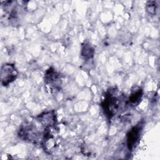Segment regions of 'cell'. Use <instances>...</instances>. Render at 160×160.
<instances>
[{"label": "cell", "instance_id": "cell-6", "mask_svg": "<svg viewBox=\"0 0 160 160\" xmlns=\"http://www.w3.org/2000/svg\"><path fill=\"white\" fill-rule=\"evenodd\" d=\"M94 49L89 43L85 42L82 46L81 54L84 59H89L92 58L94 56Z\"/></svg>", "mask_w": 160, "mask_h": 160}, {"label": "cell", "instance_id": "cell-7", "mask_svg": "<svg viewBox=\"0 0 160 160\" xmlns=\"http://www.w3.org/2000/svg\"><path fill=\"white\" fill-rule=\"evenodd\" d=\"M157 4L155 1H149L146 4V9L147 12L151 15H154L156 11Z\"/></svg>", "mask_w": 160, "mask_h": 160}, {"label": "cell", "instance_id": "cell-4", "mask_svg": "<svg viewBox=\"0 0 160 160\" xmlns=\"http://www.w3.org/2000/svg\"><path fill=\"white\" fill-rule=\"evenodd\" d=\"M44 82L46 84L49 85L55 89H58L61 83L60 74H58L54 69L51 68L46 71L44 75Z\"/></svg>", "mask_w": 160, "mask_h": 160}, {"label": "cell", "instance_id": "cell-3", "mask_svg": "<svg viewBox=\"0 0 160 160\" xmlns=\"http://www.w3.org/2000/svg\"><path fill=\"white\" fill-rule=\"evenodd\" d=\"M142 129V124L141 122H139L132 128L127 134V146L129 150L134 148L138 143L141 134Z\"/></svg>", "mask_w": 160, "mask_h": 160}, {"label": "cell", "instance_id": "cell-5", "mask_svg": "<svg viewBox=\"0 0 160 160\" xmlns=\"http://www.w3.org/2000/svg\"><path fill=\"white\" fill-rule=\"evenodd\" d=\"M142 96V90L141 88H135L134 90H132L131 95L129 97L128 102L131 106H135L138 105Z\"/></svg>", "mask_w": 160, "mask_h": 160}, {"label": "cell", "instance_id": "cell-2", "mask_svg": "<svg viewBox=\"0 0 160 160\" xmlns=\"http://www.w3.org/2000/svg\"><path fill=\"white\" fill-rule=\"evenodd\" d=\"M0 74L1 84L4 86H6L16 79L18 71L14 64L6 63L2 66Z\"/></svg>", "mask_w": 160, "mask_h": 160}, {"label": "cell", "instance_id": "cell-1", "mask_svg": "<svg viewBox=\"0 0 160 160\" xmlns=\"http://www.w3.org/2000/svg\"><path fill=\"white\" fill-rule=\"evenodd\" d=\"M102 107L106 116L111 119L119 110L120 101L119 98L111 92H107L102 102Z\"/></svg>", "mask_w": 160, "mask_h": 160}]
</instances>
